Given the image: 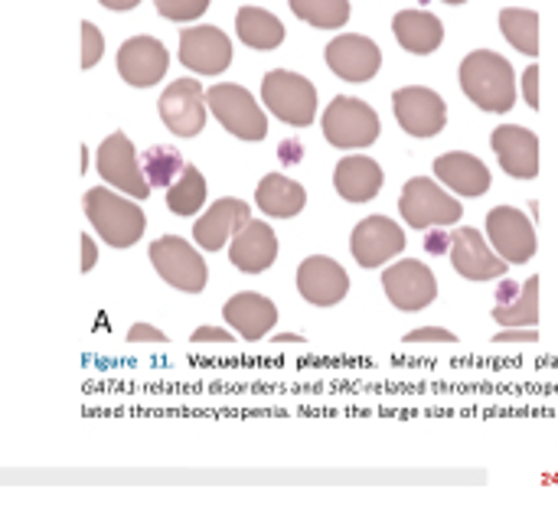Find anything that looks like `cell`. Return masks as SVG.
I'll return each instance as SVG.
<instances>
[{
  "instance_id": "obj_43",
  "label": "cell",
  "mask_w": 558,
  "mask_h": 522,
  "mask_svg": "<svg viewBox=\"0 0 558 522\" xmlns=\"http://www.w3.org/2000/svg\"><path fill=\"white\" fill-rule=\"evenodd\" d=\"M520 291H523V284H517V281H504V284L497 288V304H510Z\"/></svg>"
},
{
  "instance_id": "obj_10",
  "label": "cell",
  "mask_w": 558,
  "mask_h": 522,
  "mask_svg": "<svg viewBox=\"0 0 558 522\" xmlns=\"http://www.w3.org/2000/svg\"><path fill=\"white\" fill-rule=\"evenodd\" d=\"M383 288H386L389 301L399 311H405V314L425 311L438 298V278H435V271L425 262H415V258H402V262L389 265L383 271Z\"/></svg>"
},
{
  "instance_id": "obj_12",
  "label": "cell",
  "mask_w": 558,
  "mask_h": 522,
  "mask_svg": "<svg viewBox=\"0 0 558 522\" xmlns=\"http://www.w3.org/2000/svg\"><path fill=\"white\" fill-rule=\"evenodd\" d=\"M180 62L196 75H219L232 62V39L219 26H183Z\"/></svg>"
},
{
  "instance_id": "obj_16",
  "label": "cell",
  "mask_w": 558,
  "mask_h": 522,
  "mask_svg": "<svg viewBox=\"0 0 558 522\" xmlns=\"http://www.w3.org/2000/svg\"><path fill=\"white\" fill-rule=\"evenodd\" d=\"M451 265H454V271L461 275V278H468V281H494V278H504L507 275V258H500L497 255V248H490L487 245V239L477 232V229H471V226H464V229H458L454 232V239H451Z\"/></svg>"
},
{
  "instance_id": "obj_3",
  "label": "cell",
  "mask_w": 558,
  "mask_h": 522,
  "mask_svg": "<svg viewBox=\"0 0 558 522\" xmlns=\"http://www.w3.org/2000/svg\"><path fill=\"white\" fill-rule=\"evenodd\" d=\"M262 105L291 128H307L317 118V88L291 69H271L262 78Z\"/></svg>"
},
{
  "instance_id": "obj_34",
  "label": "cell",
  "mask_w": 558,
  "mask_h": 522,
  "mask_svg": "<svg viewBox=\"0 0 558 522\" xmlns=\"http://www.w3.org/2000/svg\"><path fill=\"white\" fill-rule=\"evenodd\" d=\"M78 26H82V69H92V65H98V59L105 52V36L92 20H82Z\"/></svg>"
},
{
  "instance_id": "obj_5",
  "label": "cell",
  "mask_w": 558,
  "mask_h": 522,
  "mask_svg": "<svg viewBox=\"0 0 558 522\" xmlns=\"http://www.w3.org/2000/svg\"><path fill=\"white\" fill-rule=\"evenodd\" d=\"M209 111L216 114V121L239 141H265L268 134V118L262 111V105L252 98L248 88L235 85V82H219L206 92Z\"/></svg>"
},
{
  "instance_id": "obj_25",
  "label": "cell",
  "mask_w": 558,
  "mask_h": 522,
  "mask_svg": "<svg viewBox=\"0 0 558 522\" xmlns=\"http://www.w3.org/2000/svg\"><path fill=\"white\" fill-rule=\"evenodd\" d=\"M392 33L399 39V46L405 52H415V56H428L441 46L445 39V23L428 13V10H402L392 16Z\"/></svg>"
},
{
  "instance_id": "obj_28",
  "label": "cell",
  "mask_w": 558,
  "mask_h": 522,
  "mask_svg": "<svg viewBox=\"0 0 558 522\" xmlns=\"http://www.w3.org/2000/svg\"><path fill=\"white\" fill-rule=\"evenodd\" d=\"M500 33L517 46L523 56H539V13L523 10V7H507L500 10Z\"/></svg>"
},
{
  "instance_id": "obj_17",
  "label": "cell",
  "mask_w": 558,
  "mask_h": 522,
  "mask_svg": "<svg viewBox=\"0 0 558 522\" xmlns=\"http://www.w3.org/2000/svg\"><path fill=\"white\" fill-rule=\"evenodd\" d=\"M298 291L314 307H333L350 294V275L330 255H311L298 268Z\"/></svg>"
},
{
  "instance_id": "obj_8",
  "label": "cell",
  "mask_w": 558,
  "mask_h": 522,
  "mask_svg": "<svg viewBox=\"0 0 558 522\" xmlns=\"http://www.w3.org/2000/svg\"><path fill=\"white\" fill-rule=\"evenodd\" d=\"M95 167L101 173L105 183H111L114 190L134 196V199H147L150 196V183L144 177V167L137 163L134 144L124 131H114L101 141L98 154H95Z\"/></svg>"
},
{
  "instance_id": "obj_29",
  "label": "cell",
  "mask_w": 558,
  "mask_h": 522,
  "mask_svg": "<svg viewBox=\"0 0 558 522\" xmlns=\"http://www.w3.org/2000/svg\"><path fill=\"white\" fill-rule=\"evenodd\" d=\"M206 203V177L196 167H183V173L167 186V209L177 216H193Z\"/></svg>"
},
{
  "instance_id": "obj_26",
  "label": "cell",
  "mask_w": 558,
  "mask_h": 522,
  "mask_svg": "<svg viewBox=\"0 0 558 522\" xmlns=\"http://www.w3.org/2000/svg\"><path fill=\"white\" fill-rule=\"evenodd\" d=\"M255 203L271 219H294L307 206V190L284 173H268L255 186Z\"/></svg>"
},
{
  "instance_id": "obj_35",
  "label": "cell",
  "mask_w": 558,
  "mask_h": 522,
  "mask_svg": "<svg viewBox=\"0 0 558 522\" xmlns=\"http://www.w3.org/2000/svg\"><path fill=\"white\" fill-rule=\"evenodd\" d=\"M458 337L445 327H418L412 333H405V343H454Z\"/></svg>"
},
{
  "instance_id": "obj_7",
  "label": "cell",
  "mask_w": 558,
  "mask_h": 522,
  "mask_svg": "<svg viewBox=\"0 0 558 522\" xmlns=\"http://www.w3.org/2000/svg\"><path fill=\"white\" fill-rule=\"evenodd\" d=\"M150 262H154L157 275L183 294H199L206 288V275H209L206 262L180 235H163V239L150 242Z\"/></svg>"
},
{
  "instance_id": "obj_21",
  "label": "cell",
  "mask_w": 558,
  "mask_h": 522,
  "mask_svg": "<svg viewBox=\"0 0 558 522\" xmlns=\"http://www.w3.org/2000/svg\"><path fill=\"white\" fill-rule=\"evenodd\" d=\"M229 258L239 271L245 275H262L275 265L278 258V235L268 222H258L252 219L245 229H239L232 235V245H229Z\"/></svg>"
},
{
  "instance_id": "obj_11",
  "label": "cell",
  "mask_w": 558,
  "mask_h": 522,
  "mask_svg": "<svg viewBox=\"0 0 558 522\" xmlns=\"http://www.w3.org/2000/svg\"><path fill=\"white\" fill-rule=\"evenodd\" d=\"M392 111H396V121L402 124V131H409L412 137H435L448 124L445 98L422 85L392 92Z\"/></svg>"
},
{
  "instance_id": "obj_23",
  "label": "cell",
  "mask_w": 558,
  "mask_h": 522,
  "mask_svg": "<svg viewBox=\"0 0 558 522\" xmlns=\"http://www.w3.org/2000/svg\"><path fill=\"white\" fill-rule=\"evenodd\" d=\"M435 177L458 196H484L490 190V170L468 150H448L435 160Z\"/></svg>"
},
{
  "instance_id": "obj_36",
  "label": "cell",
  "mask_w": 558,
  "mask_h": 522,
  "mask_svg": "<svg viewBox=\"0 0 558 522\" xmlns=\"http://www.w3.org/2000/svg\"><path fill=\"white\" fill-rule=\"evenodd\" d=\"M494 340L497 343H533V340H539V333H536V327H504Z\"/></svg>"
},
{
  "instance_id": "obj_2",
  "label": "cell",
  "mask_w": 558,
  "mask_h": 522,
  "mask_svg": "<svg viewBox=\"0 0 558 522\" xmlns=\"http://www.w3.org/2000/svg\"><path fill=\"white\" fill-rule=\"evenodd\" d=\"M85 206V216L88 222L95 226V232L111 245V248H131L144 229H147V216L144 209L134 203V196H118L114 190L108 186H95L85 193L82 199Z\"/></svg>"
},
{
  "instance_id": "obj_19",
  "label": "cell",
  "mask_w": 558,
  "mask_h": 522,
  "mask_svg": "<svg viewBox=\"0 0 558 522\" xmlns=\"http://www.w3.org/2000/svg\"><path fill=\"white\" fill-rule=\"evenodd\" d=\"M252 222V209L245 199L235 196H222L216 199L193 226V242L206 252H219L239 229H245Z\"/></svg>"
},
{
  "instance_id": "obj_14",
  "label": "cell",
  "mask_w": 558,
  "mask_h": 522,
  "mask_svg": "<svg viewBox=\"0 0 558 522\" xmlns=\"http://www.w3.org/2000/svg\"><path fill=\"white\" fill-rule=\"evenodd\" d=\"M170 69L167 46L154 36H131L118 49V75L131 88H150L157 85Z\"/></svg>"
},
{
  "instance_id": "obj_4",
  "label": "cell",
  "mask_w": 558,
  "mask_h": 522,
  "mask_svg": "<svg viewBox=\"0 0 558 522\" xmlns=\"http://www.w3.org/2000/svg\"><path fill=\"white\" fill-rule=\"evenodd\" d=\"M383 134L379 114L373 105H366L363 98L353 95H337L327 111H324V137L340 147V150H360L376 144V137Z\"/></svg>"
},
{
  "instance_id": "obj_39",
  "label": "cell",
  "mask_w": 558,
  "mask_h": 522,
  "mask_svg": "<svg viewBox=\"0 0 558 522\" xmlns=\"http://www.w3.org/2000/svg\"><path fill=\"white\" fill-rule=\"evenodd\" d=\"M278 160H281L284 167H294V163H301V160H304V147H301V141H298V137H288V141H281V147H278Z\"/></svg>"
},
{
  "instance_id": "obj_31",
  "label": "cell",
  "mask_w": 558,
  "mask_h": 522,
  "mask_svg": "<svg viewBox=\"0 0 558 522\" xmlns=\"http://www.w3.org/2000/svg\"><path fill=\"white\" fill-rule=\"evenodd\" d=\"M288 7L317 29H340L350 20V0H288Z\"/></svg>"
},
{
  "instance_id": "obj_27",
  "label": "cell",
  "mask_w": 558,
  "mask_h": 522,
  "mask_svg": "<svg viewBox=\"0 0 558 522\" xmlns=\"http://www.w3.org/2000/svg\"><path fill=\"white\" fill-rule=\"evenodd\" d=\"M235 36L252 49H278L284 43V23L262 7H242L235 13Z\"/></svg>"
},
{
  "instance_id": "obj_1",
  "label": "cell",
  "mask_w": 558,
  "mask_h": 522,
  "mask_svg": "<svg viewBox=\"0 0 558 522\" xmlns=\"http://www.w3.org/2000/svg\"><path fill=\"white\" fill-rule=\"evenodd\" d=\"M458 78L464 95L490 114H504L517 105V72L500 52L490 49L468 52L458 69Z\"/></svg>"
},
{
  "instance_id": "obj_38",
  "label": "cell",
  "mask_w": 558,
  "mask_h": 522,
  "mask_svg": "<svg viewBox=\"0 0 558 522\" xmlns=\"http://www.w3.org/2000/svg\"><path fill=\"white\" fill-rule=\"evenodd\" d=\"M128 340H131V343H163L167 333H160V330L150 327V324H134V327L128 330Z\"/></svg>"
},
{
  "instance_id": "obj_20",
  "label": "cell",
  "mask_w": 558,
  "mask_h": 522,
  "mask_svg": "<svg viewBox=\"0 0 558 522\" xmlns=\"http://www.w3.org/2000/svg\"><path fill=\"white\" fill-rule=\"evenodd\" d=\"M490 147L500 157V167L517 180H533L539 173V137L523 124H500L490 134Z\"/></svg>"
},
{
  "instance_id": "obj_32",
  "label": "cell",
  "mask_w": 558,
  "mask_h": 522,
  "mask_svg": "<svg viewBox=\"0 0 558 522\" xmlns=\"http://www.w3.org/2000/svg\"><path fill=\"white\" fill-rule=\"evenodd\" d=\"M141 167L150 186H170L183 173V154L170 144H154L141 154Z\"/></svg>"
},
{
  "instance_id": "obj_44",
  "label": "cell",
  "mask_w": 558,
  "mask_h": 522,
  "mask_svg": "<svg viewBox=\"0 0 558 522\" xmlns=\"http://www.w3.org/2000/svg\"><path fill=\"white\" fill-rule=\"evenodd\" d=\"M98 3H101L105 10H134L141 0H98Z\"/></svg>"
},
{
  "instance_id": "obj_18",
  "label": "cell",
  "mask_w": 558,
  "mask_h": 522,
  "mask_svg": "<svg viewBox=\"0 0 558 522\" xmlns=\"http://www.w3.org/2000/svg\"><path fill=\"white\" fill-rule=\"evenodd\" d=\"M350 248H353V258L363 268H379L389 258L402 255L405 235H402V226L396 219H389V216H369V219H363L353 229Z\"/></svg>"
},
{
  "instance_id": "obj_22",
  "label": "cell",
  "mask_w": 558,
  "mask_h": 522,
  "mask_svg": "<svg viewBox=\"0 0 558 522\" xmlns=\"http://www.w3.org/2000/svg\"><path fill=\"white\" fill-rule=\"evenodd\" d=\"M222 317L242 340L255 343V340H265L271 333V327L278 324V307L255 291H242L226 301Z\"/></svg>"
},
{
  "instance_id": "obj_6",
  "label": "cell",
  "mask_w": 558,
  "mask_h": 522,
  "mask_svg": "<svg viewBox=\"0 0 558 522\" xmlns=\"http://www.w3.org/2000/svg\"><path fill=\"white\" fill-rule=\"evenodd\" d=\"M402 219L412 229H435V226H454L464 216V206L448 196L435 180L428 177H412L399 196Z\"/></svg>"
},
{
  "instance_id": "obj_24",
  "label": "cell",
  "mask_w": 558,
  "mask_h": 522,
  "mask_svg": "<svg viewBox=\"0 0 558 522\" xmlns=\"http://www.w3.org/2000/svg\"><path fill=\"white\" fill-rule=\"evenodd\" d=\"M386 183L383 167L373 157H343L333 170V186L347 203H369Z\"/></svg>"
},
{
  "instance_id": "obj_37",
  "label": "cell",
  "mask_w": 558,
  "mask_h": 522,
  "mask_svg": "<svg viewBox=\"0 0 558 522\" xmlns=\"http://www.w3.org/2000/svg\"><path fill=\"white\" fill-rule=\"evenodd\" d=\"M523 95H526L530 108L536 111L539 108V65L536 62L523 72Z\"/></svg>"
},
{
  "instance_id": "obj_13",
  "label": "cell",
  "mask_w": 558,
  "mask_h": 522,
  "mask_svg": "<svg viewBox=\"0 0 558 522\" xmlns=\"http://www.w3.org/2000/svg\"><path fill=\"white\" fill-rule=\"evenodd\" d=\"M324 56H327L330 72L343 82H369L376 78L383 65V49L369 36H360V33H343L330 39Z\"/></svg>"
},
{
  "instance_id": "obj_30",
  "label": "cell",
  "mask_w": 558,
  "mask_h": 522,
  "mask_svg": "<svg viewBox=\"0 0 558 522\" xmlns=\"http://www.w3.org/2000/svg\"><path fill=\"white\" fill-rule=\"evenodd\" d=\"M494 317L500 327H536V320H539V275H533L510 304H497Z\"/></svg>"
},
{
  "instance_id": "obj_45",
  "label": "cell",
  "mask_w": 558,
  "mask_h": 522,
  "mask_svg": "<svg viewBox=\"0 0 558 522\" xmlns=\"http://www.w3.org/2000/svg\"><path fill=\"white\" fill-rule=\"evenodd\" d=\"M275 340H278V343H301L304 337H301V333H281V337H275Z\"/></svg>"
},
{
  "instance_id": "obj_40",
  "label": "cell",
  "mask_w": 558,
  "mask_h": 522,
  "mask_svg": "<svg viewBox=\"0 0 558 522\" xmlns=\"http://www.w3.org/2000/svg\"><path fill=\"white\" fill-rule=\"evenodd\" d=\"M451 232H445V226H435V232L425 239V248H428V255H445V252H451Z\"/></svg>"
},
{
  "instance_id": "obj_15",
  "label": "cell",
  "mask_w": 558,
  "mask_h": 522,
  "mask_svg": "<svg viewBox=\"0 0 558 522\" xmlns=\"http://www.w3.org/2000/svg\"><path fill=\"white\" fill-rule=\"evenodd\" d=\"M487 235H490V245L497 248L500 258H507L510 265H523L536 255V229L533 222L513 209V206H497L490 209L487 216Z\"/></svg>"
},
{
  "instance_id": "obj_33",
  "label": "cell",
  "mask_w": 558,
  "mask_h": 522,
  "mask_svg": "<svg viewBox=\"0 0 558 522\" xmlns=\"http://www.w3.org/2000/svg\"><path fill=\"white\" fill-rule=\"evenodd\" d=\"M157 13L173 20V23H193L209 10V0H154Z\"/></svg>"
},
{
  "instance_id": "obj_9",
  "label": "cell",
  "mask_w": 558,
  "mask_h": 522,
  "mask_svg": "<svg viewBox=\"0 0 558 522\" xmlns=\"http://www.w3.org/2000/svg\"><path fill=\"white\" fill-rule=\"evenodd\" d=\"M206 92L196 78H177L160 92L157 111L160 121L167 124V131H173L177 137H196L206 128Z\"/></svg>"
},
{
  "instance_id": "obj_42",
  "label": "cell",
  "mask_w": 558,
  "mask_h": 522,
  "mask_svg": "<svg viewBox=\"0 0 558 522\" xmlns=\"http://www.w3.org/2000/svg\"><path fill=\"white\" fill-rule=\"evenodd\" d=\"M98 265V245L92 242V235H82V271L88 275Z\"/></svg>"
},
{
  "instance_id": "obj_41",
  "label": "cell",
  "mask_w": 558,
  "mask_h": 522,
  "mask_svg": "<svg viewBox=\"0 0 558 522\" xmlns=\"http://www.w3.org/2000/svg\"><path fill=\"white\" fill-rule=\"evenodd\" d=\"M190 340L193 343H232L235 337L229 330H219V327H196Z\"/></svg>"
}]
</instances>
